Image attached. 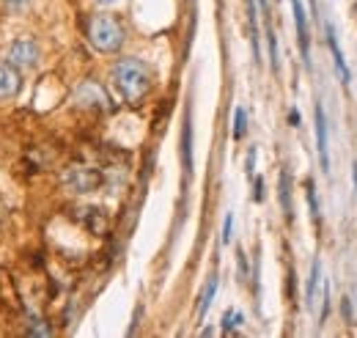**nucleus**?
Here are the masks:
<instances>
[{"label":"nucleus","instance_id":"obj_1","mask_svg":"<svg viewBox=\"0 0 357 338\" xmlns=\"http://www.w3.org/2000/svg\"><path fill=\"white\" fill-rule=\"evenodd\" d=\"M113 85L119 88L121 99L138 105L152 88V69L141 58H121L113 66Z\"/></svg>","mask_w":357,"mask_h":338},{"label":"nucleus","instance_id":"obj_2","mask_svg":"<svg viewBox=\"0 0 357 338\" xmlns=\"http://www.w3.org/2000/svg\"><path fill=\"white\" fill-rule=\"evenodd\" d=\"M88 41L99 52H119L124 44V28L110 14H94L88 22Z\"/></svg>","mask_w":357,"mask_h":338},{"label":"nucleus","instance_id":"obj_3","mask_svg":"<svg viewBox=\"0 0 357 338\" xmlns=\"http://www.w3.org/2000/svg\"><path fill=\"white\" fill-rule=\"evenodd\" d=\"M314 121H316V154H319V168L330 173V127H327V113L322 102L314 107Z\"/></svg>","mask_w":357,"mask_h":338},{"label":"nucleus","instance_id":"obj_4","mask_svg":"<svg viewBox=\"0 0 357 338\" xmlns=\"http://www.w3.org/2000/svg\"><path fill=\"white\" fill-rule=\"evenodd\" d=\"M8 63H14L17 69H33L39 63V47L33 39H17L8 47Z\"/></svg>","mask_w":357,"mask_h":338},{"label":"nucleus","instance_id":"obj_5","mask_svg":"<svg viewBox=\"0 0 357 338\" xmlns=\"http://www.w3.org/2000/svg\"><path fill=\"white\" fill-rule=\"evenodd\" d=\"M292 11H294V25H297V44L303 52L305 66H311V30H308V14L303 8V0H292Z\"/></svg>","mask_w":357,"mask_h":338},{"label":"nucleus","instance_id":"obj_6","mask_svg":"<svg viewBox=\"0 0 357 338\" xmlns=\"http://www.w3.org/2000/svg\"><path fill=\"white\" fill-rule=\"evenodd\" d=\"M22 88V77H19V69L8 61H0V99H11L17 96Z\"/></svg>","mask_w":357,"mask_h":338},{"label":"nucleus","instance_id":"obj_7","mask_svg":"<svg viewBox=\"0 0 357 338\" xmlns=\"http://www.w3.org/2000/svg\"><path fill=\"white\" fill-rule=\"evenodd\" d=\"M327 44H330V52H333V66H336V72H338V80L344 83V85H349L352 83V72H349V66H347V61H344V52H341V47H338V39H336V28L327 22Z\"/></svg>","mask_w":357,"mask_h":338},{"label":"nucleus","instance_id":"obj_8","mask_svg":"<svg viewBox=\"0 0 357 338\" xmlns=\"http://www.w3.org/2000/svg\"><path fill=\"white\" fill-rule=\"evenodd\" d=\"M278 198H280L283 218L292 223V220H294V204H292V173H289L286 168H280V173H278Z\"/></svg>","mask_w":357,"mask_h":338},{"label":"nucleus","instance_id":"obj_9","mask_svg":"<svg viewBox=\"0 0 357 338\" xmlns=\"http://www.w3.org/2000/svg\"><path fill=\"white\" fill-rule=\"evenodd\" d=\"M66 182H69L77 193H91V190H96V184H99V173L91 171V168H74V171L66 176Z\"/></svg>","mask_w":357,"mask_h":338},{"label":"nucleus","instance_id":"obj_10","mask_svg":"<svg viewBox=\"0 0 357 338\" xmlns=\"http://www.w3.org/2000/svg\"><path fill=\"white\" fill-rule=\"evenodd\" d=\"M77 102L88 105V107H108V96L96 83H83L77 88Z\"/></svg>","mask_w":357,"mask_h":338},{"label":"nucleus","instance_id":"obj_11","mask_svg":"<svg viewBox=\"0 0 357 338\" xmlns=\"http://www.w3.org/2000/svg\"><path fill=\"white\" fill-rule=\"evenodd\" d=\"M181 162H184V171L190 176L192 173V121H190V113H187L184 127H181Z\"/></svg>","mask_w":357,"mask_h":338},{"label":"nucleus","instance_id":"obj_12","mask_svg":"<svg viewBox=\"0 0 357 338\" xmlns=\"http://www.w3.org/2000/svg\"><path fill=\"white\" fill-rule=\"evenodd\" d=\"M322 286V262L314 259L311 264V275H308V284H305V306L314 308L316 306V289Z\"/></svg>","mask_w":357,"mask_h":338},{"label":"nucleus","instance_id":"obj_13","mask_svg":"<svg viewBox=\"0 0 357 338\" xmlns=\"http://www.w3.org/2000/svg\"><path fill=\"white\" fill-rule=\"evenodd\" d=\"M217 273H212L209 275V281H206V286H203V292H201V300H198V319H203L206 317V311L212 308V303H214V295H217Z\"/></svg>","mask_w":357,"mask_h":338},{"label":"nucleus","instance_id":"obj_14","mask_svg":"<svg viewBox=\"0 0 357 338\" xmlns=\"http://www.w3.org/2000/svg\"><path fill=\"white\" fill-rule=\"evenodd\" d=\"M305 196H308V209H311V220L314 226L319 229L322 226V212H319V198H316V187H314V179L305 182Z\"/></svg>","mask_w":357,"mask_h":338},{"label":"nucleus","instance_id":"obj_15","mask_svg":"<svg viewBox=\"0 0 357 338\" xmlns=\"http://www.w3.org/2000/svg\"><path fill=\"white\" fill-rule=\"evenodd\" d=\"M247 132V110L245 107H236L234 110V140H242Z\"/></svg>","mask_w":357,"mask_h":338},{"label":"nucleus","instance_id":"obj_16","mask_svg":"<svg viewBox=\"0 0 357 338\" xmlns=\"http://www.w3.org/2000/svg\"><path fill=\"white\" fill-rule=\"evenodd\" d=\"M267 47H269V63H272V72H278V39H275V30H272V25H269V19H267Z\"/></svg>","mask_w":357,"mask_h":338},{"label":"nucleus","instance_id":"obj_17","mask_svg":"<svg viewBox=\"0 0 357 338\" xmlns=\"http://www.w3.org/2000/svg\"><path fill=\"white\" fill-rule=\"evenodd\" d=\"M245 322V317L239 314V311H234V308H228L225 314H223V333H234L239 325Z\"/></svg>","mask_w":357,"mask_h":338},{"label":"nucleus","instance_id":"obj_18","mask_svg":"<svg viewBox=\"0 0 357 338\" xmlns=\"http://www.w3.org/2000/svg\"><path fill=\"white\" fill-rule=\"evenodd\" d=\"M234 240V215L228 212L225 220H223V245H228Z\"/></svg>","mask_w":357,"mask_h":338},{"label":"nucleus","instance_id":"obj_19","mask_svg":"<svg viewBox=\"0 0 357 338\" xmlns=\"http://www.w3.org/2000/svg\"><path fill=\"white\" fill-rule=\"evenodd\" d=\"M253 198L261 204L264 201V179L261 176H256V182H253Z\"/></svg>","mask_w":357,"mask_h":338},{"label":"nucleus","instance_id":"obj_20","mask_svg":"<svg viewBox=\"0 0 357 338\" xmlns=\"http://www.w3.org/2000/svg\"><path fill=\"white\" fill-rule=\"evenodd\" d=\"M236 259H239V275H242V281L247 278V262H245V253L242 251H236Z\"/></svg>","mask_w":357,"mask_h":338},{"label":"nucleus","instance_id":"obj_21","mask_svg":"<svg viewBox=\"0 0 357 338\" xmlns=\"http://www.w3.org/2000/svg\"><path fill=\"white\" fill-rule=\"evenodd\" d=\"M253 162H256V149H250V151H247V176L253 173Z\"/></svg>","mask_w":357,"mask_h":338},{"label":"nucleus","instance_id":"obj_22","mask_svg":"<svg viewBox=\"0 0 357 338\" xmlns=\"http://www.w3.org/2000/svg\"><path fill=\"white\" fill-rule=\"evenodd\" d=\"M289 121H292V127H300V113L292 110V113H289Z\"/></svg>","mask_w":357,"mask_h":338},{"label":"nucleus","instance_id":"obj_23","mask_svg":"<svg viewBox=\"0 0 357 338\" xmlns=\"http://www.w3.org/2000/svg\"><path fill=\"white\" fill-rule=\"evenodd\" d=\"M99 6H116V3H121V0H96Z\"/></svg>","mask_w":357,"mask_h":338},{"label":"nucleus","instance_id":"obj_24","mask_svg":"<svg viewBox=\"0 0 357 338\" xmlns=\"http://www.w3.org/2000/svg\"><path fill=\"white\" fill-rule=\"evenodd\" d=\"M311 8H314V11H316V8H319V6H316V0H311Z\"/></svg>","mask_w":357,"mask_h":338}]
</instances>
